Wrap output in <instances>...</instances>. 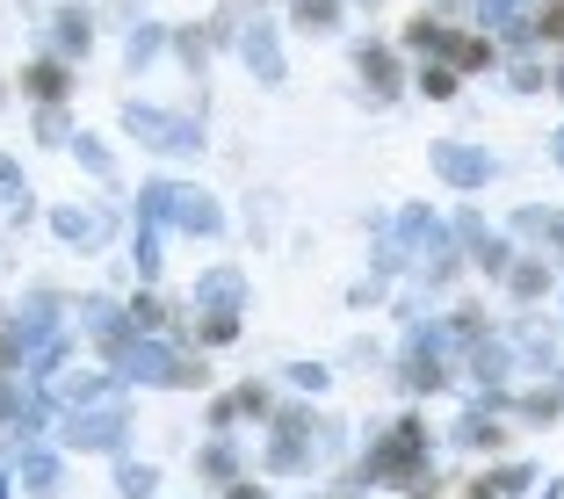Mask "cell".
<instances>
[{"mask_svg": "<svg viewBox=\"0 0 564 499\" xmlns=\"http://www.w3.org/2000/svg\"><path fill=\"white\" fill-rule=\"evenodd\" d=\"M442 66L456 73V80H470V73H492V66H499V44H492V36L478 30V22H448Z\"/></svg>", "mask_w": 564, "mask_h": 499, "instance_id": "13", "label": "cell"}, {"mask_svg": "<svg viewBox=\"0 0 564 499\" xmlns=\"http://www.w3.org/2000/svg\"><path fill=\"white\" fill-rule=\"evenodd\" d=\"M282 383H290V391H326L333 369L326 362H282Z\"/></svg>", "mask_w": 564, "mask_h": 499, "instance_id": "31", "label": "cell"}, {"mask_svg": "<svg viewBox=\"0 0 564 499\" xmlns=\"http://www.w3.org/2000/svg\"><path fill=\"white\" fill-rule=\"evenodd\" d=\"M550 160H557V166H564V131H557V138H550Z\"/></svg>", "mask_w": 564, "mask_h": 499, "instance_id": "37", "label": "cell"}, {"mask_svg": "<svg viewBox=\"0 0 564 499\" xmlns=\"http://www.w3.org/2000/svg\"><path fill=\"white\" fill-rule=\"evenodd\" d=\"M123 261H131L138 283H160V268H166V232H160V225H138L131 247H123Z\"/></svg>", "mask_w": 564, "mask_h": 499, "instance_id": "23", "label": "cell"}, {"mask_svg": "<svg viewBox=\"0 0 564 499\" xmlns=\"http://www.w3.org/2000/svg\"><path fill=\"white\" fill-rule=\"evenodd\" d=\"M499 290H507V304L529 312V304H543L550 290H557V261H550V253H514V268L499 275Z\"/></svg>", "mask_w": 564, "mask_h": 499, "instance_id": "14", "label": "cell"}, {"mask_svg": "<svg viewBox=\"0 0 564 499\" xmlns=\"http://www.w3.org/2000/svg\"><path fill=\"white\" fill-rule=\"evenodd\" d=\"M507 80H514L521 95H535V87H550V73L535 66V58H514V66H507Z\"/></svg>", "mask_w": 564, "mask_h": 499, "instance_id": "33", "label": "cell"}, {"mask_svg": "<svg viewBox=\"0 0 564 499\" xmlns=\"http://www.w3.org/2000/svg\"><path fill=\"white\" fill-rule=\"evenodd\" d=\"M138 225H160V232H188V239H225V203L203 182H174V174H152L138 188Z\"/></svg>", "mask_w": 564, "mask_h": 499, "instance_id": "1", "label": "cell"}, {"mask_svg": "<svg viewBox=\"0 0 564 499\" xmlns=\"http://www.w3.org/2000/svg\"><path fill=\"white\" fill-rule=\"evenodd\" d=\"M22 196H30V174H22L15 152H0V203H22Z\"/></svg>", "mask_w": 564, "mask_h": 499, "instance_id": "32", "label": "cell"}, {"mask_svg": "<svg viewBox=\"0 0 564 499\" xmlns=\"http://www.w3.org/2000/svg\"><path fill=\"white\" fill-rule=\"evenodd\" d=\"M514 239H507V232H485L478 239V247H464V268H470V275H485V283H499V275H507V268H514Z\"/></svg>", "mask_w": 564, "mask_h": 499, "instance_id": "22", "label": "cell"}, {"mask_svg": "<svg viewBox=\"0 0 564 499\" xmlns=\"http://www.w3.org/2000/svg\"><path fill=\"white\" fill-rule=\"evenodd\" d=\"M239 58H247V73H253L261 87H282V36L268 30L261 15H253L247 30H239Z\"/></svg>", "mask_w": 564, "mask_h": 499, "instance_id": "18", "label": "cell"}, {"mask_svg": "<svg viewBox=\"0 0 564 499\" xmlns=\"http://www.w3.org/2000/svg\"><path fill=\"white\" fill-rule=\"evenodd\" d=\"M196 478H203V485H232V478H247V470H239L232 434H210V442L196 449Z\"/></svg>", "mask_w": 564, "mask_h": 499, "instance_id": "24", "label": "cell"}, {"mask_svg": "<svg viewBox=\"0 0 564 499\" xmlns=\"http://www.w3.org/2000/svg\"><path fill=\"white\" fill-rule=\"evenodd\" d=\"M312 464H318V413L312 405H275V413H268L261 478H304Z\"/></svg>", "mask_w": 564, "mask_h": 499, "instance_id": "4", "label": "cell"}, {"mask_svg": "<svg viewBox=\"0 0 564 499\" xmlns=\"http://www.w3.org/2000/svg\"><path fill=\"white\" fill-rule=\"evenodd\" d=\"M123 318H131V333H145V340H174V318H182V304L160 297V283H138L131 297H123Z\"/></svg>", "mask_w": 564, "mask_h": 499, "instance_id": "15", "label": "cell"}, {"mask_svg": "<svg viewBox=\"0 0 564 499\" xmlns=\"http://www.w3.org/2000/svg\"><path fill=\"white\" fill-rule=\"evenodd\" d=\"M448 442H456V449H499V442H507V427H499L492 399H485V405H470V413L456 420V427H448Z\"/></svg>", "mask_w": 564, "mask_h": 499, "instance_id": "21", "label": "cell"}, {"mask_svg": "<svg viewBox=\"0 0 564 499\" xmlns=\"http://www.w3.org/2000/svg\"><path fill=\"white\" fill-rule=\"evenodd\" d=\"M456 369H464L478 391H499V383L514 377V348H507V333H485L478 348H464V362H456Z\"/></svg>", "mask_w": 564, "mask_h": 499, "instance_id": "17", "label": "cell"}, {"mask_svg": "<svg viewBox=\"0 0 564 499\" xmlns=\"http://www.w3.org/2000/svg\"><path fill=\"white\" fill-rule=\"evenodd\" d=\"M340 15H348V0H290V22L312 36H333L340 30Z\"/></svg>", "mask_w": 564, "mask_h": 499, "instance_id": "26", "label": "cell"}, {"mask_svg": "<svg viewBox=\"0 0 564 499\" xmlns=\"http://www.w3.org/2000/svg\"><path fill=\"white\" fill-rule=\"evenodd\" d=\"M355 73H362L369 109H391V101H399V87H405V58H399V44H355Z\"/></svg>", "mask_w": 564, "mask_h": 499, "instance_id": "11", "label": "cell"}, {"mask_svg": "<svg viewBox=\"0 0 564 499\" xmlns=\"http://www.w3.org/2000/svg\"><path fill=\"white\" fill-rule=\"evenodd\" d=\"M44 225H51V239H58L66 253H101L109 239H117V210H109V203H58Z\"/></svg>", "mask_w": 564, "mask_h": 499, "instance_id": "10", "label": "cell"}, {"mask_svg": "<svg viewBox=\"0 0 564 499\" xmlns=\"http://www.w3.org/2000/svg\"><path fill=\"white\" fill-rule=\"evenodd\" d=\"M8 326H15L22 355H30V348H44V340H58V333H73V297L51 290V283H36V290H22V304L8 312Z\"/></svg>", "mask_w": 564, "mask_h": 499, "instance_id": "7", "label": "cell"}, {"mask_svg": "<svg viewBox=\"0 0 564 499\" xmlns=\"http://www.w3.org/2000/svg\"><path fill=\"white\" fill-rule=\"evenodd\" d=\"M15 478H22V492L58 499V492H66V456H51V449H15Z\"/></svg>", "mask_w": 564, "mask_h": 499, "instance_id": "19", "label": "cell"}, {"mask_svg": "<svg viewBox=\"0 0 564 499\" xmlns=\"http://www.w3.org/2000/svg\"><path fill=\"white\" fill-rule=\"evenodd\" d=\"M73 333H87L101 348V362L117 369L123 362V348H131L138 333H131V318H123V297H109V290H87L80 304H73Z\"/></svg>", "mask_w": 564, "mask_h": 499, "instance_id": "8", "label": "cell"}, {"mask_svg": "<svg viewBox=\"0 0 564 499\" xmlns=\"http://www.w3.org/2000/svg\"><path fill=\"white\" fill-rule=\"evenodd\" d=\"M0 499H8V470H0Z\"/></svg>", "mask_w": 564, "mask_h": 499, "instance_id": "39", "label": "cell"}, {"mask_svg": "<svg viewBox=\"0 0 564 499\" xmlns=\"http://www.w3.org/2000/svg\"><path fill=\"white\" fill-rule=\"evenodd\" d=\"M434 434H427V420H391V427H377V442L362 449V470H355V485H434Z\"/></svg>", "mask_w": 564, "mask_h": 499, "instance_id": "2", "label": "cell"}, {"mask_svg": "<svg viewBox=\"0 0 564 499\" xmlns=\"http://www.w3.org/2000/svg\"><path fill=\"white\" fill-rule=\"evenodd\" d=\"M73 160H80V174H95V182H117V152L101 145V138L73 131Z\"/></svg>", "mask_w": 564, "mask_h": 499, "instance_id": "28", "label": "cell"}, {"mask_svg": "<svg viewBox=\"0 0 564 499\" xmlns=\"http://www.w3.org/2000/svg\"><path fill=\"white\" fill-rule=\"evenodd\" d=\"M123 131L145 152H174V160H196L203 152V123L182 109H152V101H123Z\"/></svg>", "mask_w": 564, "mask_h": 499, "instance_id": "6", "label": "cell"}, {"mask_svg": "<svg viewBox=\"0 0 564 499\" xmlns=\"http://www.w3.org/2000/svg\"><path fill=\"white\" fill-rule=\"evenodd\" d=\"M0 101H8V80H0Z\"/></svg>", "mask_w": 564, "mask_h": 499, "instance_id": "40", "label": "cell"}, {"mask_svg": "<svg viewBox=\"0 0 564 499\" xmlns=\"http://www.w3.org/2000/svg\"><path fill=\"white\" fill-rule=\"evenodd\" d=\"M51 51H58V58H87V51H95V15H87L80 0L51 15Z\"/></svg>", "mask_w": 564, "mask_h": 499, "instance_id": "20", "label": "cell"}, {"mask_svg": "<svg viewBox=\"0 0 564 499\" xmlns=\"http://www.w3.org/2000/svg\"><path fill=\"white\" fill-rule=\"evenodd\" d=\"M36 138H44V145H73V117H66V101H44V109H36Z\"/></svg>", "mask_w": 564, "mask_h": 499, "instance_id": "29", "label": "cell"}, {"mask_svg": "<svg viewBox=\"0 0 564 499\" xmlns=\"http://www.w3.org/2000/svg\"><path fill=\"white\" fill-rule=\"evenodd\" d=\"M15 80H22V101H36V109H44V101H66L73 95V58L44 51V58H30V66L15 73Z\"/></svg>", "mask_w": 564, "mask_h": 499, "instance_id": "16", "label": "cell"}, {"mask_svg": "<svg viewBox=\"0 0 564 499\" xmlns=\"http://www.w3.org/2000/svg\"><path fill=\"white\" fill-rule=\"evenodd\" d=\"M550 87H557V95H564V66H557V73H550Z\"/></svg>", "mask_w": 564, "mask_h": 499, "instance_id": "38", "label": "cell"}, {"mask_svg": "<svg viewBox=\"0 0 564 499\" xmlns=\"http://www.w3.org/2000/svg\"><path fill=\"white\" fill-rule=\"evenodd\" d=\"M160 51H166V30H160V22H131V36H123V66L145 73Z\"/></svg>", "mask_w": 564, "mask_h": 499, "instance_id": "27", "label": "cell"}, {"mask_svg": "<svg viewBox=\"0 0 564 499\" xmlns=\"http://www.w3.org/2000/svg\"><path fill=\"white\" fill-rule=\"evenodd\" d=\"M117 377L145 383V391H203V383H210V362H203L196 348H182V340H145V333H138L131 348H123Z\"/></svg>", "mask_w": 564, "mask_h": 499, "instance_id": "3", "label": "cell"}, {"mask_svg": "<svg viewBox=\"0 0 564 499\" xmlns=\"http://www.w3.org/2000/svg\"><path fill=\"white\" fill-rule=\"evenodd\" d=\"M405 80H413L427 101H456V95H464V80H456L442 58H413V73H405Z\"/></svg>", "mask_w": 564, "mask_h": 499, "instance_id": "25", "label": "cell"}, {"mask_svg": "<svg viewBox=\"0 0 564 499\" xmlns=\"http://www.w3.org/2000/svg\"><path fill=\"white\" fill-rule=\"evenodd\" d=\"M117 492L123 499H152V492H160V470H152V464H117Z\"/></svg>", "mask_w": 564, "mask_h": 499, "instance_id": "30", "label": "cell"}, {"mask_svg": "<svg viewBox=\"0 0 564 499\" xmlns=\"http://www.w3.org/2000/svg\"><path fill=\"white\" fill-rule=\"evenodd\" d=\"M427 166H434V182L456 188V196H478V188L499 174V160L485 145H470V138H434V145H427Z\"/></svg>", "mask_w": 564, "mask_h": 499, "instance_id": "9", "label": "cell"}, {"mask_svg": "<svg viewBox=\"0 0 564 499\" xmlns=\"http://www.w3.org/2000/svg\"><path fill=\"white\" fill-rule=\"evenodd\" d=\"M188 312H247V268H232V261L196 268V283H188Z\"/></svg>", "mask_w": 564, "mask_h": 499, "instance_id": "12", "label": "cell"}, {"mask_svg": "<svg viewBox=\"0 0 564 499\" xmlns=\"http://www.w3.org/2000/svg\"><path fill=\"white\" fill-rule=\"evenodd\" d=\"M58 434H66V449H73V456H123V442H131V405H123V399L66 405Z\"/></svg>", "mask_w": 564, "mask_h": 499, "instance_id": "5", "label": "cell"}, {"mask_svg": "<svg viewBox=\"0 0 564 499\" xmlns=\"http://www.w3.org/2000/svg\"><path fill=\"white\" fill-rule=\"evenodd\" d=\"M383 297H391V283H383V275H362V283H355V304H362V312H369V304H383Z\"/></svg>", "mask_w": 564, "mask_h": 499, "instance_id": "34", "label": "cell"}, {"mask_svg": "<svg viewBox=\"0 0 564 499\" xmlns=\"http://www.w3.org/2000/svg\"><path fill=\"white\" fill-rule=\"evenodd\" d=\"M15 399H22V377H0V427L15 420Z\"/></svg>", "mask_w": 564, "mask_h": 499, "instance_id": "35", "label": "cell"}, {"mask_svg": "<svg viewBox=\"0 0 564 499\" xmlns=\"http://www.w3.org/2000/svg\"><path fill=\"white\" fill-rule=\"evenodd\" d=\"M225 499H268V485H253V478H232V485H225Z\"/></svg>", "mask_w": 564, "mask_h": 499, "instance_id": "36", "label": "cell"}]
</instances>
